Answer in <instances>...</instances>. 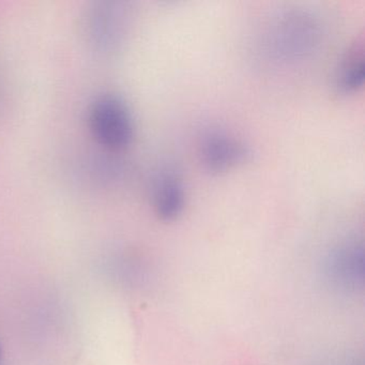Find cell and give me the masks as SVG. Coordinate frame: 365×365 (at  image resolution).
<instances>
[{
    "label": "cell",
    "mask_w": 365,
    "mask_h": 365,
    "mask_svg": "<svg viewBox=\"0 0 365 365\" xmlns=\"http://www.w3.org/2000/svg\"><path fill=\"white\" fill-rule=\"evenodd\" d=\"M320 41L317 21L302 11H292L277 18L267 35L269 53L281 61L304 58Z\"/></svg>",
    "instance_id": "obj_1"
},
{
    "label": "cell",
    "mask_w": 365,
    "mask_h": 365,
    "mask_svg": "<svg viewBox=\"0 0 365 365\" xmlns=\"http://www.w3.org/2000/svg\"><path fill=\"white\" fill-rule=\"evenodd\" d=\"M0 363H1V349H0Z\"/></svg>",
    "instance_id": "obj_7"
},
{
    "label": "cell",
    "mask_w": 365,
    "mask_h": 365,
    "mask_svg": "<svg viewBox=\"0 0 365 365\" xmlns=\"http://www.w3.org/2000/svg\"><path fill=\"white\" fill-rule=\"evenodd\" d=\"M187 202L182 179L174 170L160 173L153 185V204L155 215L162 221L170 222L178 219L185 210Z\"/></svg>",
    "instance_id": "obj_4"
},
{
    "label": "cell",
    "mask_w": 365,
    "mask_h": 365,
    "mask_svg": "<svg viewBox=\"0 0 365 365\" xmlns=\"http://www.w3.org/2000/svg\"><path fill=\"white\" fill-rule=\"evenodd\" d=\"M198 153L205 170L212 174L227 172L251 157V150L245 143L230 132L217 129L204 134Z\"/></svg>",
    "instance_id": "obj_3"
},
{
    "label": "cell",
    "mask_w": 365,
    "mask_h": 365,
    "mask_svg": "<svg viewBox=\"0 0 365 365\" xmlns=\"http://www.w3.org/2000/svg\"><path fill=\"white\" fill-rule=\"evenodd\" d=\"M91 134L99 144L113 150H123L131 145L134 123L125 102L114 95L96 100L88 116Z\"/></svg>",
    "instance_id": "obj_2"
},
{
    "label": "cell",
    "mask_w": 365,
    "mask_h": 365,
    "mask_svg": "<svg viewBox=\"0 0 365 365\" xmlns=\"http://www.w3.org/2000/svg\"><path fill=\"white\" fill-rule=\"evenodd\" d=\"M364 43L362 39H358L348 48L339 63L335 76L337 91L343 95L358 91L364 83Z\"/></svg>",
    "instance_id": "obj_5"
},
{
    "label": "cell",
    "mask_w": 365,
    "mask_h": 365,
    "mask_svg": "<svg viewBox=\"0 0 365 365\" xmlns=\"http://www.w3.org/2000/svg\"><path fill=\"white\" fill-rule=\"evenodd\" d=\"M362 249L358 245H348L335 255V273L344 279H354L358 277V271H362Z\"/></svg>",
    "instance_id": "obj_6"
}]
</instances>
